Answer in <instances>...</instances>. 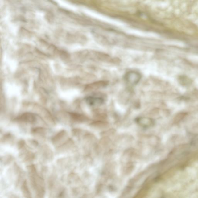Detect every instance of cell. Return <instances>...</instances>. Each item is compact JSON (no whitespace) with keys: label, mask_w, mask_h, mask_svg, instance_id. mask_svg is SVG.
<instances>
[{"label":"cell","mask_w":198,"mask_h":198,"mask_svg":"<svg viewBox=\"0 0 198 198\" xmlns=\"http://www.w3.org/2000/svg\"><path fill=\"white\" fill-rule=\"evenodd\" d=\"M28 171L32 186L36 191V195L39 196V197H43L45 192L43 180L37 174L34 165L29 167Z\"/></svg>","instance_id":"6da1fadb"},{"label":"cell","mask_w":198,"mask_h":198,"mask_svg":"<svg viewBox=\"0 0 198 198\" xmlns=\"http://www.w3.org/2000/svg\"><path fill=\"white\" fill-rule=\"evenodd\" d=\"M141 78V76L139 73L136 71L128 72L125 75L124 79L130 85H135L139 82Z\"/></svg>","instance_id":"7a4b0ae2"},{"label":"cell","mask_w":198,"mask_h":198,"mask_svg":"<svg viewBox=\"0 0 198 198\" xmlns=\"http://www.w3.org/2000/svg\"><path fill=\"white\" fill-rule=\"evenodd\" d=\"M104 101V99L100 97H89L86 98L87 102L91 106L100 105Z\"/></svg>","instance_id":"3957f363"},{"label":"cell","mask_w":198,"mask_h":198,"mask_svg":"<svg viewBox=\"0 0 198 198\" xmlns=\"http://www.w3.org/2000/svg\"><path fill=\"white\" fill-rule=\"evenodd\" d=\"M67 134L64 130L62 131L56 135L52 139V142L55 144H57L59 142L61 141L62 139L66 136Z\"/></svg>","instance_id":"277c9868"},{"label":"cell","mask_w":198,"mask_h":198,"mask_svg":"<svg viewBox=\"0 0 198 198\" xmlns=\"http://www.w3.org/2000/svg\"><path fill=\"white\" fill-rule=\"evenodd\" d=\"M21 190H22L23 194L24 195V196H25L26 197H30L31 194H30V192L28 189L26 181H25L23 183L22 187H21Z\"/></svg>","instance_id":"5b68a950"}]
</instances>
